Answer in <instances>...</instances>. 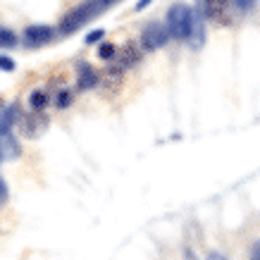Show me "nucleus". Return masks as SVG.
<instances>
[{
	"label": "nucleus",
	"mask_w": 260,
	"mask_h": 260,
	"mask_svg": "<svg viewBox=\"0 0 260 260\" xmlns=\"http://www.w3.org/2000/svg\"><path fill=\"white\" fill-rule=\"evenodd\" d=\"M232 5H234L232 0H198L196 8L201 10V15L208 22L227 26V24H232Z\"/></svg>",
	"instance_id": "obj_3"
},
{
	"label": "nucleus",
	"mask_w": 260,
	"mask_h": 260,
	"mask_svg": "<svg viewBox=\"0 0 260 260\" xmlns=\"http://www.w3.org/2000/svg\"><path fill=\"white\" fill-rule=\"evenodd\" d=\"M103 36H105V31H103V29H95V31H91L86 36V43H98Z\"/></svg>",
	"instance_id": "obj_18"
},
{
	"label": "nucleus",
	"mask_w": 260,
	"mask_h": 260,
	"mask_svg": "<svg viewBox=\"0 0 260 260\" xmlns=\"http://www.w3.org/2000/svg\"><path fill=\"white\" fill-rule=\"evenodd\" d=\"M31 105H34V110H43L48 105V95L43 93V91H34L31 93Z\"/></svg>",
	"instance_id": "obj_14"
},
{
	"label": "nucleus",
	"mask_w": 260,
	"mask_h": 260,
	"mask_svg": "<svg viewBox=\"0 0 260 260\" xmlns=\"http://www.w3.org/2000/svg\"><path fill=\"white\" fill-rule=\"evenodd\" d=\"M53 36H55V31H53L50 26H46V24H31V26L24 29V41H26V46H34V48L50 43Z\"/></svg>",
	"instance_id": "obj_5"
},
{
	"label": "nucleus",
	"mask_w": 260,
	"mask_h": 260,
	"mask_svg": "<svg viewBox=\"0 0 260 260\" xmlns=\"http://www.w3.org/2000/svg\"><path fill=\"white\" fill-rule=\"evenodd\" d=\"M115 3H119V0H86V3H81V5H77L74 10H70L67 15H64V19L60 22V34H74L79 31L81 26H86L91 19H95L98 15H103L108 8H112Z\"/></svg>",
	"instance_id": "obj_1"
},
{
	"label": "nucleus",
	"mask_w": 260,
	"mask_h": 260,
	"mask_svg": "<svg viewBox=\"0 0 260 260\" xmlns=\"http://www.w3.org/2000/svg\"><path fill=\"white\" fill-rule=\"evenodd\" d=\"M208 260H227V258H224V255H222V253L213 251V253H210V255H208Z\"/></svg>",
	"instance_id": "obj_22"
},
{
	"label": "nucleus",
	"mask_w": 260,
	"mask_h": 260,
	"mask_svg": "<svg viewBox=\"0 0 260 260\" xmlns=\"http://www.w3.org/2000/svg\"><path fill=\"white\" fill-rule=\"evenodd\" d=\"M41 126H46V119L41 122L39 115H29V117L22 119V132L29 136V139H36V136L41 134Z\"/></svg>",
	"instance_id": "obj_10"
},
{
	"label": "nucleus",
	"mask_w": 260,
	"mask_h": 260,
	"mask_svg": "<svg viewBox=\"0 0 260 260\" xmlns=\"http://www.w3.org/2000/svg\"><path fill=\"white\" fill-rule=\"evenodd\" d=\"M98 81H101L98 72L86 60H79L77 62V86H79V91H91L93 86H98Z\"/></svg>",
	"instance_id": "obj_6"
},
{
	"label": "nucleus",
	"mask_w": 260,
	"mask_h": 260,
	"mask_svg": "<svg viewBox=\"0 0 260 260\" xmlns=\"http://www.w3.org/2000/svg\"><path fill=\"white\" fill-rule=\"evenodd\" d=\"M251 260H260V241H255L251 248Z\"/></svg>",
	"instance_id": "obj_20"
},
{
	"label": "nucleus",
	"mask_w": 260,
	"mask_h": 260,
	"mask_svg": "<svg viewBox=\"0 0 260 260\" xmlns=\"http://www.w3.org/2000/svg\"><path fill=\"white\" fill-rule=\"evenodd\" d=\"M115 55H117V46H112V43H103L98 48V57L101 60H115Z\"/></svg>",
	"instance_id": "obj_13"
},
{
	"label": "nucleus",
	"mask_w": 260,
	"mask_h": 260,
	"mask_svg": "<svg viewBox=\"0 0 260 260\" xmlns=\"http://www.w3.org/2000/svg\"><path fill=\"white\" fill-rule=\"evenodd\" d=\"M170 29L165 22H150L146 24V29L141 31V46L143 50H158L170 41Z\"/></svg>",
	"instance_id": "obj_4"
},
{
	"label": "nucleus",
	"mask_w": 260,
	"mask_h": 260,
	"mask_svg": "<svg viewBox=\"0 0 260 260\" xmlns=\"http://www.w3.org/2000/svg\"><path fill=\"white\" fill-rule=\"evenodd\" d=\"M148 5H150V0H139L134 10H136V12H141V10H143V8H148Z\"/></svg>",
	"instance_id": "obj_21"
},
{
	"label": "nucleus",
	"mask_w": 260,
	"mask_h": 260,
	"mask_svg": "<svg viewBox=\"0 0 260 260\" xmlns=\"http://www.w3.org/2000/svg\"><path fill=\"white\" fill-rule=\"evenodd\" d=\"M17 117H19V108L17 105H8L5 110L0 112V136L10 134V129L17 122Z\"/></svg>",
	"instance_id": "obj_9"
},
{
	"label": "nucleus",
	"mask_w": 260,
	"mask_h": 260,
	"mask_svg": "<svg viewBox=\"0 0 260 260\" xmlns=\"http://www.w3.org/2000/svg\"><path fill=\"white\" fill-rule=\"evenodd\" d=\"M15 70V60L8 55H0V72H12Z\"/></svg>",
	"instance_id": "obj_16"
},
{
	"label": "nucleus",
	"mask_w": 260,
	"mask_h": 260,
	"mask_svg": "<svg viewBox=\"0 0 260 260\" xmlns=\"http://www.w3.org/2000/svg\"><path fill=\"white\" fill-rule=\"evenodd\" d=\"M234 3V8H239L241 12H248V10H253V5H255V0H232Z\"/></svg>",
	"instance_id": "obj_17"
},
{
	"label": "nucleus",
	"mask_w": 260,
	"mask_h": 260,
	"mask_svg": "<svg viewBox=\"0 0 260 260\" xmlns=\"http://www.w3.org/2000/svg\"><path fill=\"white\" fill-rule=\"evenodd\" d=\"M5 201H8V184L0 179V205L5 203Z\"/></svg>",
	"instance_id": "obj_19"
},
{
	"label": "nucleus",
	"mask_w": 260,
	"mask_h": 260,
	"mask_svg": "<svg viewBox=\"0 0 260 260\" xmlns=\"http://www.w3.org/2000/svg\"><path fill=\"white\" fill-rule=\"evenodd\" d=\"M191 17L193 10L184 3H177L167 10V29L177 41H189L191 36Z\"/></svg>",
	"instance_id": "obj_2"
},
{
	"label": "nucleus",
	"mask_w": 260,
	"mask_h": 260,
	"mask_svg": "<svg viewBox=\"0 0 260 260\" xmlns=\"http://www.w3.org/2000/svg\"><path fill=\"white\" fill-rule=\"evenodd\" d=\"M72 103V91H60V93L55 95V105L57 108H67Z\"/></svg>",
	"instance_id": "obj_15"
},
{
	"label": "nucleus",
	"mask_w": 260,
	"mask_h": 260,
	"mask_svg": "<svg viewBox=\"0 0 260 260\" xmlns=\"http://www.w3.org/2000/svg\"><path fill=\"white\" fill-rule=\"evenodd\" d=\"M0 160H3V153H0Z\"/></svg>",
	"instance_id": "obj_23"
},
{
	"label": "nucleus",
	"mask_w": 260,
	"mask_h": 260,
	"mask_svg": "<svg viewBox=\"0 0 260 260\" xmlns=\"http://www.w3.org/2000/svg\"><path fill=\"white\" fill-rule=\"evenodd\" d=\"M0 153H3V158H8V160L19 155V143L12 139V134L0 136Z\"/></svg>",
	"instance_id": "obj_11"
},
{
	"label": "nucleus",
	"mask_w": 260,
	"mask_h": 260,
	"mask_svg": "<svg viewBox=\"0 0 260 260\" xmlns=\"http://www.w3.org/2000/svg\"><path fill=\"white\" fill-rule=\"evenodd\" d=\"M115 60H117L115 67H119V70H129V67H134V64L141 60V50H139L134 43H126L117 55H115Z\"/></svg>",
	"instance_id": "obj_8"
},
{
	"label": "nucleus",
	"mask_w": 260,
	"mask_h": 260,
	"mask_svg": "<svg viewBox=\"0 0 260 260\" xmlns=\"http://www.w3.org/2000/svg\"><path fill=\"white\" fill-rule=\"evenodd\" d=\"M205 22H208V19L201 15V10L193 8V17H191V36H189V41H191V46L193 48H203V43H205Z\"/></svg>",
	"instance_id": "obj_7"
},
{
	"label": "nucleus",
	"mask_w": 260,
	"mask_h": 260,
	"mask_svg": "<svg viewBox=\"0 0 260 260\" xmlns=\"http://www.w3.org/2000/svg\"><path fill=\"white\" fill-rule=\"evenodd\" d=\"M17 46V36L12 29L0 26V48H15Z\"/></svg>",
	"instance_id": "obj_12"
}]
</instances>
